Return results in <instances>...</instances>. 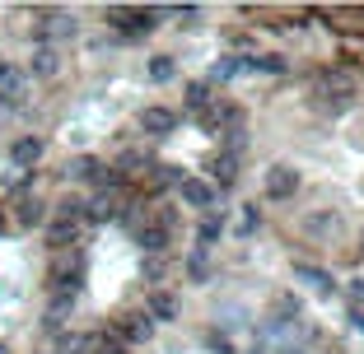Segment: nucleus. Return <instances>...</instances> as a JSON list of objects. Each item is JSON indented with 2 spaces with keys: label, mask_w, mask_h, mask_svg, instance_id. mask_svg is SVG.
<instances>
[{
  "label": "nucleus",
  "mask_w": 364,
  "mask_h": 354,
  "mask_svg": "<svg viewBox=\"0 0 364 354\" xmlns=\"http://www.w3.org/2000/svg\"><path fill=\"white\" fill-rule=\"evenodd\" d=\"M220 233H225V215H205V219H201V252H205V247H210Z\"/></svg>",
  "instance_id": "obj_24"
},
{
  "label": "nucleus",
  "mask_w": 364,
  "mask_h": 354,
  "mask_svg": "<svg viewBox=\"0 0 364 354\" xmlns=\"http://www.w3.org/2000/svg\"><path fill=\"white\" fill-rule=\"evenodd\" d=\"M313 94H318V103H322V108L341 112L346 103L355 98V79L346 75V70H322V75L313 79Z\"/></svg>",
  "instance_id": "obj_1"
},
{
  "label": "nucleus",
  "mask_w": 364,
  "mask_h": 354,
  "mask_svg": "<svg viewBox=\"0 0 364 354\" xmlns=\"http://www.w3.org/2000/svg\"><path fill=\"white\" fill-rule=\"evenodd\" d=\"M75 233H80V219H65V215H56L52 219V228H47V243L61 252L65 243H75Z\"/></svg>",
  "instance_id": "obj_16"
},
{
  "label": "nucleus",
  "mask_w": 364,
  "mask_h": 354,
  "mask_svg": "<svg viewBox=\"0 0 364 354\" xmlns=\"http://www.w3.org/2000/svg\"><path fill=\"white\" fill-rule=\"evenodd\" d=\"M136 243L145 247L150 257H164V252H168V243H173V233L164 224H154V219H145V224L136 228Z\"/></svg>",
  "instance_id": "obj_6"
},
{
  "label": "nucleus",
  "mask_w": 364,
  "mask_h": 354,
  "mask_svg": "<svg viewBox=\"0 0 364 354\" xmlns=\"http://www.w3.org/2000/svg\"><path fill=\"white\" fill-rule=\"evenodd\" d=\"M210 177L220 182V192H229V187H234V177H238V159H234V154H225V150H220V154L210 159Z\"/></svg>",
  "instance_id": "obj_14"
},
{
  "label": "nucleus",
  "mask_w": 364,
  "mask_h": 354,
  "mask_svg": "<svg viewBox=\"0 0 364 354\" xmlns=\"http://www.w3.org/2000/svg\"><path fill=\"white\" fill-rule=\"evenodd\" d=\"M234 75H243V56H220L210 65V79H234Z\"/></svg>",
  "instance_id": "obj_22"
},
{
  "label": "nucleus",
  "mask_w": 364,
  "mask_h": 354,
  "mask_svg": "<svg viewBox=\"0 0 364 354\" xmlns=\"http://www.w3.org/2000/svg\"><path fill=\"white\" fill-rule=\"evenodd\" d=\"M173 75H178V70H173V56H154V61H150V79H154V84H168Z\"/></svg>",
  "instance_id": "obj_25"
},
{
  "label": "nucleus",
  "mask_w": 364,
  "mask_h": 354,
  "mask_svg": "<svg viewBox=\"0 0 364 354\" xmlns=\"http://www.w3.org/2000/svg\"><path fill=\"white\" fill-rule=\"evenodd\" d=\"M145 280H164V257H150V261H145Z\"/></svg>",
  "instance_id": "obj_29"
},
{
  "label": "nucleus",
  "mask_w": 364,
  "mask_h": 354,
  "mask_svg": "<svg viewBox=\"0 0 364 354\" xmlns=\"http://www.w3.org/2000/svg\"><path fill=\"white\" fill-rule=\"evenodd\" d=\"M178 196H182V205H192V210H210L215 205V187H205L201 177H182Z\"/></svg>",
  "instance_id": "obj_8"
},
{
  "label": "nucleus",
  "mask_w": 364,
  "mask_h": 354,
  "mask_svg": "<svg viewBox=\"0 0 364 354\" xmlns=\"http://www.w3.org/2000/svg\"><path fill=\"white\" fill-rule=\"evenodd\" d=\"M205 345H210L215 354H238V350H234V341H229V336H220V331H210V336H205Z\"/></svg>",
  "instance_id": "obj_27"
},
{
  "label": "nucleus",
  "mask_w": 364,
  "mask_h": 354,
  "mask_svg": "<svg viewBox=\"0 0 364 354\" xmlns=\"http://www.w3.org/2000/svg\"><path fill=\"white\" fill-rule=\"evenodd\" d=\"M145 312H150L154 326H159V322H173V317H178V299H173L168 289H154L150 299H145Z\"/></svg>",
  "instance_id": "obj_12"
},
{
  "label": "nucleus",
  "mask_w": 364,
  "mask_h": 354,
  "mask_svg": "<svg viewBox=\"0 0 364 354\" xmlns=\"http://www.w3.org/2000/svg\"><path fill=\"white\" fill-rule=\"evenodd\" d=\"M10 159H14V168H33V163H38V159H43V140H38V135H19V140H14V145H10Z\"/></svg>",
  "instance_id": "obj_10"
},
{
  "label": "nucleus",
  "mask_w": 364,
  "mask_h": 354,
  "mask_svg": "<svg viewBox=\"0 0 364 354\" xmlns=\"http://www.w3.org/2000/svg\"><path fill=\"white\" fill-rule=\"evenodd\" d=\"M117 336H122V345H145V341L154 336V322H150V312H136V317H122Z\"/></svg>",
  "instance_id": "obj_9"
},
{
  "label": "nucleus",
  "mask_w": 364,
  "mask_h": 354,
  "mask_svg": "<svg viewBox=\"0 0 364 354\" xmlns=\"http://www.w3.org/2000/svg\"><path fill=\"white\" fill-rule=\"evenodd\" d=\"M262 187H267V201H294V192H299V172L289 168V163H271L267 177H262Z\"/></svg>",
  "instance_id": "obj_2"
},
{
  "label": "nucleus",
  "mask_w": 364,
  "mask_h": 354,
  "mask_svg": "<svg viewBox=\"0 0 364 354\" xmlns=\"http://www.w3.org/2000/svg\"><path fill=\"white\" fill-rule=\"evenodd\" d=\"M257 224H262V215H257V205H247V215H243V228H238V233L247 238V233H252V228H257Z\"/></svg>",
  "instance_id": "obj_28"
},
{
  "label": "nucleus",
  "mask_w": 364,
  "mask_h": 354,
  "mask_svg": "<svg viewBox=\"0 0 364 354\" xmlns=\"http://www.w3.org/2000/svg\"><path fill=\"white\" fill-rule=\"evenodd\" d=\"M350 326L364 336V308H355V303H350Z\"/></svg>",
  "instance_id": "obj_30"
},
{
  "label": "nucleus",
  "mask_w": 364,
  "mask_h": 354,
  "mask_svg": "<svg viewBox=\"0 0 364 354\" xmlns=\"http://www.w3.org/2000/svg\"><path fill=\"white\" fill-rule=\"evenodd\" d=\"M299 228H304L309 238H327V243H332V238L341 233V219H336L332 210H309V215L299 219Z\"/></svg>",
  "instance_id": "obj_4"
},
{
  "label": "nucleus",
  "mask_w": 364,
  "mask_h": 354,
  "mask_svg": "<svg viewBox=\"0 0 364 354\" xmlns=\"http://www.w3.org/2000/svg\"><path fill=\"white\" fill-rule=\"evenodd\" d=\"M38 38H43V47L61 43V38H75V14H43V23H38Z\"/></svg>",
  "instance_id": "obj_5"
},
{
  "label": "nucleus",
  "mask_w": 364,
  "mask_h": 354,
  "mask_svg": "<svg viewBox=\"0 0 364 354\" xmlns=\"http://www.w3.org/2000/svg\"><path fill=\"white\" fill-rule=\"evenodd\" d=\"M107 19H117L122 28H131V33H150L154 19H159V10H127V5H112Z\"/></svg>",
  "instance_id": "obj_7"
},
{
  "label": "nucleus",
  "mask_w": 364,
  "mask_h": 354,
  "mask_svg": "<svg viewBox=\"0 0 364 354\" xmlns=\"http://www.w3.org/2000/svg\"><path fill=\"white\" fill-rule=\"evenodd\" d=\"M294 280H304V284H313V289H332V275H327V270L322 266H309V261H294Z\"/></svg>",
  "instance_id": "obj_17"
},
{
  "label": "nucleus",
  "mask_w": 364,
  "mask_h": 354,
  "mask_svg": "<svg viewBox=\"0 0 364 354\" xmlns=\"http://www.w3.org/2000/svg\"><path fill=\"white\" fill-rule=\"evenodd\" d=\"M173 126H178V112H168V108H145L140 112V131H145V135H168Z\"/></svg>",
  "instance_id": "obj_11"
},
{
  "label": "nucleus",
  "mask_w": 364,
  "mask_h": 354,
  "mask_svg": "<svg viewBox=\"0 0 364 354\" xmlns=\"http://www.w3.org/2000/svg\"><path fill=\"white\" fill-rule=\"evenodd\" d=\"M85 210H89V219H94V224H107V219H117V215H122V201H117V192H112V196L103 192V196H94Z\"/></svg>",
  "instance_id": "obj_15"
},
{
  "label": "nucleus",
  "mask_w": 364,
  "mask_h": 354,
  "mask_svg": "<svg viewBox=\"0 0 364 354\" xmlns=\"http://www.w3.org/2000/svg\"><path fill=\"white\" fill-rule=\"evenodd\" d=\"M0 354H10V350H5V345H0Z\"/></svg>",
  "instance_id": "obj_32"
},
{
  "label": "nucleus",
  "mask_w": 364,
  "mask_h": 354,
  "mask_svg": "<svg viewBox=\"0 0 364 354\" xmlns=\"http://www.w3.org/2000/svg\"><path fill=\"white\" fill-rule=\"evenodd\" d=\"M70 312H75V294H70V289H56L52 308H47V326H61Z\"/></svg>",
  "instance_id": "obj_18"
},
{
  "label": "nucleus",
  "mask_w": 364,
  "mask_h": 354,
  "mask_svg": "<svg viewBox=\"0 0 364 354\" xmlns=\"http://www.w3.org/2000/svg\"><path fill=\"white\" fill-rule=\"evenodd\" d=\"M187 275H192L196 284H205V280H210V266H205V252H201V247L187 257Z\"/></svg>",
  "instance_id": "obj_26"
},
{
  "label": "nucleus",
  "mask_w": 364,
  "mask_h": 354,
  "mask_svg": "<svg viewBox=\"0 0 364 354\" xmlns=\"http://www.w3.org/2000/svg\"><path fill=\"white\" fill-rule=\"evenodd\" d=\"M243 70H257V75H285V61H280V56H243Z\"/></svg>",
  "instance_id": "obj_20"
},
{
  "label": "nucleus",
  "mask_w": 364,
  "mask_h": 354,
  "mask_svg": "<svg viewBox=\"0 0 364 354\" xmlns=\"http://www.w3.org/2000/svg\"><path fill=\"white\" fill-rule=\"evenodd\" d=\"M28 75H38V79L61 75V52H56V47H38V52H33V61H28Z\"/></svg>",
  "instance_id": "obj_13"
},
{
  "label": "nucleus",
  "mask_w": 364,
  "mask_h": 354,
  "mask_svg": "<svg viewBox=\"0 0 364 354\" xmlns=\"http://www.w3.org/2000/svg\"><path fill=\"white\" fill-rule=\"evenodd\" d=\"M14 210H19V224H28V228H33V224H47V205L38 201V196H23Z\"/></svg>",
  "instance_id": "obj_19"
},
{
  "label": "nucleus",
  "mask_w": 364,
  "mask_h": 354,
  "mask_svg": "<svg viewBox=\"0 0 364 354\" xmlns=\"http://www.w3.org/2000/svg\"><path fill=\"white\" fill-rule=\"evenodd\" d=\"M85 354H122V336H107V331L89 336V341H85Z\"/></svg>",
  "instance_id": "obj_21"
},
{
  "label": "nucleus",
  "mask_w": 364,
  "mask_h": 354,
  "mask_svg": "<svg viewBox=\"0 0 364 354\" xmlns=\"http://www.w3.org/2000/svg\"><path fill=\"white\" fill-rule=\"evenodd\" d=\"M205 103H210V84H205V79H192V84H187V108L205 112Z\"/></svg>",
  "instance_id": "obj_23"
},
{
  "label": "nucleus",
  "mask_w": 364,
  "mask_h": 354,
  "mask_svg": "<svg viewBox=\"0 0 364 354\" xmlns=\"http://www.w3.org/2000/svg\"><path fill=\"white\" fill-rule=\"evenodd\" d=\"M23 98H28V75H23L19 65L0 61V103L5 108H19Z\"/></svg>",
  "instance_id": "obj_3"
},
{
  "label": "nucleus",
  "mask_w": 364,
  "mask_h": 354,
  "mask_svg": "<svg viewBox=\"0 0 364 354\" xmlns=\"http://www.w3.org/2000/svg\"><path fill=\"white\" fill-rule=\"evenodd\" d=\"M280 354H304V350H280Z\"/></svg>",
  "instance_id": "obj_31"
}]
</instances>
